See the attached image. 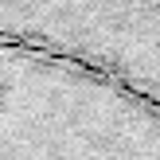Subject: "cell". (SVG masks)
<instances>
[{
	"instance_id": "7a4b0ae2",
	"label": "cell",
	"mask_w": 160,
	"mask_h": 160,
	"mask_svg": "<svg viewBox=\"0 0 160 160\" xmlns=\"http://www.w3.org/2000/svg\"><path fill=\"white\" fill-rule=\"evenodd\" d=\"M0 43L90 70L160 109V0H0Z\"/></svg>"
},
{
	"instance_id": "6da1fadb",
	"label": "cell",
	"mask_w": 160,
	"mask_h": 160,
	"mask_svg": "<svg viewBox=\"0 0 160 160\" xmlns=\"http://www.w3.org/2000/svg\"><path fill=\"white\" fill-rule=\"evenodd\" d=\"M0 160H160V109L90 70L0 43Z\"/></svg>"
}]
</instances>
